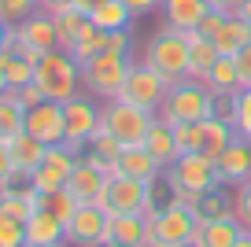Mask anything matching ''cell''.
<instances>
[{
	"label": "cell",
	"mask_w": 251,
	"mask_h": 247,
	"mask_svg": "<svg viewBox=\"0 0 251 247\" xmlns=\"http://www.w3.org/2000/svg\"><path fill=\"white\" fill-rule=\"evenodd\" d=\"M214 100H218V96H214L203 81L185 77V81H177V85L166 89V100H163V107H159V118L170 122V125L203 122V118L214 115Z\"/></svg>",
	"instance_id": "6da1fadb"
},
{
	"label": "cell",
	"mask_w": 251,
	"mask_h": 247,
	"mask_svg": "<svg viewBox=\"0 0 251 247\" xmlns=\"http://www.w3.org/2000/svg\"><path fill=\"white\" fill-rule=\"evenodd\" d=\"M141 59L148 63L159 77H163L166 85L185 81V77H188V41H185V33L163 26L159 33H151V37L144 41Z\"/></svg>",
	"instance_id": "7a4b0ae2"
},
{
	"label": "cell",
	"mask_w": 251,
	"mask_h": 247,
	"mask_svg": "<svg viewBox=\"0 0 251 247\" xmlns=\"http://www.w3.org/2000/svg\"><path fill=\"white\" fill-rule=\"evenodd\" d=\"M33 81L45 89L48 100H71L81 93V63L67 48H52L33 63Z\"/></svg>",
	"instance_id": "3957f363"
},
{
	"label": "cell",
	"mask_w": 251,
	"mask_h": 247,
	"mask_svg": "<svg viewBox=\"0 0 251 247\" xmlns=\"http://www.w3.org/2000/svg\"><path fill=\"white\" fill-rule=\"evenodd\" d=\"M155 118L159 115H151V111H144V107H133V103H126V100H103V107H100V125L122 148L144 144V137H148V129L155 125Z\"/></svg>",
	"instance_id": "277c9868"
},
{
	"label": "cell",
	"mask_w": 251,
	"mask_h": 247,
	"mask_svg": "<svg viewBox=\"0 0 251 247\" xmlns=\"http://www.w3.org/2000/svg\"><path fill=\"white\" fill-rule=\"evenodd\" d=\"M133 59L137 55H118V52L93 55L89 63H81V89H85L89 96H96V100H115Z\"/></svg>",
	"instance_id": "5b68a950"
},
{
	"label": "cell",
	"mask_w": 251,
	"mask_h": 247,
	"mask_svg": "<svg viewBox=\"0 0 251 247\" xmlns=\"http://www.w3.org/2000/svg\"><path fill=\"white\" fill-rule=\"evenodd\" d=\"M166 89L170 85L137 55V59L129 63V74H126V81H122L115 100H126V103H133V107H144V111H151V115H159V107H163V100H166Z\"/></svg>",
	"instance_id": "8992f818"
},
{
	"label": "cell",
	"mask_w": 251,
	"mask_h": 247,
	"mask_svg": "<svg viewBox=\"0 0 251 247\" xmlns=\"http://www.w3.org/2000/svg\"><path fill=\"white\" fill-rule=\"evenodd\" d=\"M166 185H170V192H207V188H218V166H214V159H207V155L200 151H185L174 166H166L163 170Z\"/></svg>",
	"instance_id": "52a82bcc"
},
{
	"label": "cell",
	"mask_w": 251,
	"mask_h": 247,
	"mask_svg": "<svg viewBox=\"0 0 251 247\" xmlns=\"http://www.w3.org/2000/svg\"><path fill=\"white\" fill-rule=\"evenodd\" d=\"M196 225H200V218L192 214V207H185V203L174 199L159 218L148 222V240H144V247H181V244H192Z\"/></svg>",
	"instance_id": "ba28073f"
},
{
	"label": "cell",
	"mask_w": 251,
	"mask_h": 247,
	"mask_svg": "<svg viewBox=\"0 0 251 247\" xmlns=\"http://www.w3.org/2000/svg\"><path fill=\"white\" fill-rule=\"evenodd\" d=\"M100 107L103 103H96V96H89L85 89L71 100H63V118H67V140L63 144H71L74 151H85L93 133L100 129Z\"/></svg>",
	"instance_id": "9c48e42d"
},
{
	"label": "cell",
	"mask_w": 251,
	"mask_h": 247,
	"mask_svg": "<svg viewBox=\"0 0 251 247\" xmlns=\"http://www.w3.org/2000/svg\"><path fill=\"white\" fill-rule=\"evenodd\" d=\"M81 151H74L71 144H48L45 159H41V166L30 173V185L37 188L41 196L45 192H59V188H67V181H71L74 166H78Z\"/></svg>",
	"instance_id": "30bf717a"
},
{
	"label": "cell",
	"mask_w": 251,
	"mask_h": 247,
	"mask_svg": "<svg viewBox=\"0 0 251 247\" xmlns=\"http://www.w3.org/2000/svg\"><path fill=\"white\" fill-rule=\"evenodd\" d=\"M148 181H133V177H122V173H111L107 185L100 192V207L107 214H141L144 199H148Z\"/></svg>",
	"instance_id": "8fae6325"
},
{
	"label": "cell",
	"mask_w": 251,
	"mask_h": 247,
	"mask_svg": "<svg viewBox=\"0 0 251 247\" xmlns=\"http://www.w3.org/2000/svg\"><path fill=\"white\" fill-rule=\"evenodd\" d=\"M107 218L100 203H81L67 222V247H100L107 240Z\"/></svg>",
	"instance_id": "7c38bea8"
},
{
	"label": "cell",
	"mask_w": 251,
	"mask_h": 247,
	"mask_svg": "<svg viewBox=\"0 0 251 247\" xmlns=\"http://www.w3.org/2000/svg\"><path fill=\"white\" fill-rule=\"evenodd\" d=\"M26 133L41 140V144H63L67 140V118H63V103L59 100H45L37 107L26 111Z\"/></svg>",
	"instance_id": "4fadbf2b"
},
{
	"label": "cell",
	"mask_w": 251,
	"mask_h": 247,
	"mask_svg": "<svg viewBox=\"0 0 251 247\" xmlns=\"http://www.w3.org/2000/svg\"><path fill=\"white\" fill-rule=\"evenodd\" d=\"M214 166H218V181L226 188H240L244 181H251V140L233 137L229 148L214 159Z\"/></svg>",
	"instance_id": "5bb4252c"
},
{
	"label": "cell",
	"mask_w": 251,
	"mask_h": 247,
	"mask_svg": "<svg viewBox=\"0 0 251 247\" xmlns=\"http://www.w3.org/2000/svg\"><path fill=\"white\" fill-rule=\"evenodd\" d=\"M236 137V129L222 118H203V122H192V151L207 155V159H218L222 151L229 148V140Z\"/></svg>",
	"instance_id": "9a60e30c"
},
{
	"label": "cell",
	"mask_w": 251,
	"mask_h": 247,
	"mask_svg": "<svg viewBox=\"0 0 251 247\" xmlns=\"http://www.w3.org/2000/svg\"><path fill=\"white\" fill-rule=\"evenodd\" d=\"M67 244V225L52 214V210H33L26 218V247H55Z\"/></svg>",
	"instance_id": "2e32d148"
},
{
	"label": "cell",
	"mask_w": 251,
	"mask_h": 247,
	"mask_svg": "<svg viewBox=\"0 0 251 247\" xmlns=\"http://www.w3.org/2000/svg\"><path fill=\"white\" fill-rule=\"evenodd\" d=\"M115 173L133 177V181H148L151 185V181L163 177V166L151 159V151L144 144H133V148H122V155H118V162H115Z\"/></svg>",
	"instance_id": "e0dca14e"
},
{
	"label": "cell",
	"mask_w": 251,
	"mask_h": 247,
	"mask_svg": "<svg viewBox=\"0 0 251 247\" xmlns=\"http://www.w3.org/2000/svg\"><path fill=\"white\" fill-rule=\"evenodd\" d=\"M103 185H107V173H103L100 166H93V162L78 159V166H74L71 181H67V192H71L78 203H100Z\"/></svg>",
	"instance_id": "ac0fdd59"
},
{
	"label": "cell",
	"mask_w": 251,
	"mask_h": 247,
	"mask_svg": "<svg viewBox=\"0 0 251 247\" xmlns=\"http://www.w3.org/2000/svg\"><path fill=\"white\" fill-rule=\"evenodd\" d=\"M159 11H163V26L188 33V30H196L200 19L207 15V0H163Z\"/></svg>",
	"instance_id": "d6986e66"
},
{
	"label": "cell",
	"mask_w": 251,
	"mask_h": 247,
	"mask_svg": "<svg viewBox=\"0 0 251 247\" xmlns=\"http://www.w3.org/2000/svg\"><path fill=\"white\" fill-rule=\"evenodd\" d=\"M188 41V77H196V81H203L207 74H211V67L218 63V45H214L211 37H203L200 30H188L185 33Z\"/></svg>",
	"instance_id": "ffe728a7"
},
{
	"label": "cell",
	"mask_w": 251,
	"mask_h": 247,
	"mask_svg": "<svg viewBox=\"0 0 251 247\" xmlns=\"http://www.w3.org/2000/svg\"><path fill=\"white\" fill-rule=\"evenodd\" d=\"M8 148H11V162H15V173H23V177H30L33 170L41 166V159H45V151H48V144H41L33 133H15V137L8 140Z\"/></svg>",
	"instance_id": "44dd1931"
},
{
	"label": "cell",
	"mask_w": 251,
	"mask_h": 247,
	"mask_svg": "<svg viewBox=\"0 0 251 247\" xmlns=\"http://www.w3.org/2000/svg\"><path fill=\"white\" fill-rule=\"evenodd\" d=\"M15 33L30 48H37V52H52V48H59V37H55V19L45 15V11H33L23 26H15Z\"/></svg>",
	"instance_id": "7402d4cb"
},
{
	"label": "cell",
	"mask_w": 251,
	"mask_h": 247,
	"mask_svg": "<svg viewBox=\"0 0 251 247\" xmlns=\"http://www.w3.org/2000/svg\"><path fill=\"white\" fill-rule=\"evenodd\" d=\"M244 225L236 222V218H218V222H200L196 225V236H192V244L196 247H233L236 240H240Z\"/></svg>",
	"instance_id": "603a6c76"
},
{
	"label": "cell",
	"mask_w": 251,
	"mask_h": 247,
	"mask_svg": "<svg viewBox=\"0 0 251 247\" xmlns=\"http://www.w3.org/2000/svg\"><path fill=\"white\" fill-rule=\"evenodd\" d=\"M144 148L151 151V159H155L163 170H166V166H174V162L181 159V148H177V140H174V125L163 122V118H155V125L148 129Z\"/></svg>",
	"instance_id": "cb8c5ba5"
},
{
	"label": "cell",
	"mask_w": 251,
	"mask_h": 247,
	"mask_svg": "<svg viewBox=\"0 0 251 247\" xmlns=\"http://www.w3.org/2000/svg\"><path fill=\"white\" fill-rule=\"evenodd\" d=\"M107 240L126 247H144L148 240V218L144 214H111L107 218Z\"/></svg>",
	"instance_id": "d4e9b609"
},
{
	"label": "cell",
	"mask_w": 251,
	"mask_h": 247,
	"mask_svg": "<svg viewBox=\"0 0 251 247\" xmlns=\"http://www.w3.org/2000/svg\"><path fill=\"white\" fill-rule=\"evenodd\" d=\"M192 214L200 222H218V218H236L233 214V188L218 185V188H207V192L196 196L192 203Z\"/></svg>",
	"instance_id": "484cf974"
},
{
	"label": "cell",
	"mask_w": 251,
	"mask_h": 247,
	"mask_svg": "<svg viewBox=\"0 0 251 247\" xmlns=\"http://www.w3.org/2000/svg\"><path fill=\"white\" fill-rule=\"evenodd\" d=\"M118 155H122V144H118V140H115V137H111V133L100 125V129L93 133V140L85 144L81 159H85V162H93V166H100V170L111 177V173H115V162H118Z\"/></svg>",
	"instance_id": "4316f807"
},
{
	"label": "cell",
	"mask_w": 251,
	"mask_h": 247,
	"mask_svg": "<svg viewBox=\"0 0 251 247\" xmlns=\"http://www.w3.org/2000/svg\"><path fill=\"white\" fill-rule=\"evenodd\" d=\"M214 45H218V52H222V55H236L240 48H248V45H251V23L240 15V11L226 15L222 30L214 33Z\"/></svg>",
	"instance_id": "83f0119b"
},
{
	"label": "cell",
	"mask_w": 251,
	"mask_h": 247,
	"mask_svg": "<svg viewBox=\"0 0 251 247\" xmlns=\"http://www.w3.org/2000/svg\"><path fill=\"white\" fill-rule=\"evenodd\" d=\"M203 85L211 89L214 96H236L244 89L240 70H236V55H218V63L211 67V74L203 77Z\"/></svg>",
	"instance_id": "f1b7e54d"
},
{
	"label": "cell",
	"mask_w": 251,
	"mask_h": 247,
	"mask_svg": "<svg viewBox=\"0 0 251 247\" xmlns=\"http://www.w3.org/2000/svg\"><path fill=\"white\" fill-rule=\"evenodd\" d=\"M89 23H93L96 30H103V33H115V30H133L137 15L126 8L122 0H100V8L89 15Z\"/></svg>",
	"instance_id": "f546056e"
},
{
	"label": "cell",
	"mask_w": 251,
	"mask_h": 247,
	"mask_svg": "<svg viewBox=\"0 0 251 247\" xmlns=\"http://www.w3.org/2000/svg\"><path fill=\"white\" fill-rule=\"evenodd\" d=\"M26 125V107L19 103L15 89H4L0 93V140H11L15 133H23Z\"/></svg>",
	"instance_id": "4dcf8cb0"
},
{
	"label": "cell",
	"mask_w": 251,
	"mask_h": 247,
	"mask_svg": "<svg viewBox=\"0 0 251 247\" xmlns=\"http://www.w3.org/2000/svg\"><path fill=\"white\" fill-rule=\"evenodd\" d=\"M52 19H55V37H59V48L71 52L74 41H78V33H81V26L89 23V15H85V11H78V8H63V11H55Z\"/></svg>",
	"instance_id": "1f68e13d"
},
{
	"label": "cell",
	"mask_w": 251,
	"mask_h": 247,
	"mask_svg": "<svg viewBox=\"0 0 251 247\" xmlns=\"http://www.w3.org/2000/svg\"><path fill=\"white\" fill-rule=\"evenodd\" d=\"M100 52H107V33L96 30L93 23H85L81 33H78V41H74V48H71V55L78 63H89L93 55H100Z\"/></svg>",
	"instance_id": "d6a6232c"
},
{
	"label": "cell",
	"mask_w": 251,
	"mask_h": 247,
	"mask_svg": "<svg viewBox=\"0 0 251 247\" xmlns=\"http://www.w3.org/2000/svg\"><path fill=\"white\" fill-rule=\"evenodd\" d=\"M41 207H45V210H52V214L59 218L63 225H67V222L74 218V210L81 207V203L74 199V196L67 192V188H59V192H45V196H41Z\"/></svg>",
	"instance_id": "836d02e7"
},
{
	"label": "cell",
	"mask_w": 251,
	"mask_h": 247,
	"mask_svg": "<svg viewBox=\"0 0 251 247\" xmlns=\"http://www.w3.org/2000/svg\"><path fill=\"white\" fill-rule=\"evenodd\" d=\"M4 74H8V89H23L33 81V63L15 52H4Z\"/></svg>",
	"instance_id": "e575fe53"
},
{
	"label": "cell",
	"mask_w": 251,
	"mask_h": 247,
	"mask_svg": "<svg viewBox=\"0 0 251 247\" xmlns=\"http://www.w3.org/2000/svg\"><path fill=\"white\" fill-rule=\"evenodd\" d=\"M37 11V0H0V23L4 26H23L26 19Z\"/></svg>",
	"instance_id": "d590c367"
},
{
	"label": "cell",
	"mask_w": 251,
	"mask_h": 247,
	"mask_svg": "<svg viewBox=\"0 0 251 247\" xmlns=\"http://www.w3.org/2000/svg\"><path fill=\"white\" fill-rule=\"evenodd\" d=\"M0 247H26V222L0 214Z\"/></svg>",
	"instance_id": "8d00e7d4"
},
{
	"label": "cell",
	"mask_w": 251,
	"mask_h": 247,
	"mask_svg": "<svg viewBox=\"0 0 251 247\" xmlns=\"http://www.w3.org/2000/svg\"><path fill=\"white\" fill-rule=\"evenodd\" d=\"M233 129H236V137L251 140V85L236 93V118H233Z\"/></svg>",
	"instance_id": "74e56055"
},
{
	"label": "cell",
	"mask_w": 251,
	"mask_h": 247,
	"mask_svg": "<svg viewBox=\"0 0 251 247\" xmlns=\"http://www.w3.org/2000/svg\"><path fill=\"white\" fill-rule=\"evenodd\" d=\"M233 214L244 229H251V181H244L240 188H233Z\"/></svg>",
	"instance_id": "f35d334b"
},
{
	"label": "cell",
	"mask_w": 251,
	"mask_h": 247,
	"mask_svg": "<svg viewBox=\"0 0 251 247\" xmlns=\"http://www.w3.org/2000/svg\"><path fill=\"white\" fill-rule=\"evenodd\" d=\"M15 96H19V103H23L26 111H30V107H37V103H45V100H48V96H45V89H41L37 81H30V85L15 89Z\"/></svg>",
	"instance_id": "ab89813d"
},
{
	"label": "cell",
	"mask_w": 251,
	"mask_h": 247,
	"mask_svg": "<svg viewBox=\"0 0 251 247\" xmlns=\"http://www.w3.org/2000/svg\"><path fill=\"white\" fill-rule=\"evenodd\" d=\"M222 23H226V15H222V11H214V8H207V15L200 19V26H196V30L203 33V37H211V41H214V33L222 30Z\"/></svg>",
	"instance_id": "60d3db41"
},
{
	"label": "cell",
	"mask_w": 251,
	"mask_h": 247,
	"mask_svg": "<svg viewBox=\"0 0 251 247\" xmlns=\"http://www.w3.org/2000/svg\"><path fill=\"white\" fill-rule=\"evenodd\" d=\"M11 177H15V162H11V148H8V140H0V188L8 185Z\"/></svg>",
	"instance_id": "b9f144b4"
},
{
	"label": "cell",
	"mask_w": 251,
	"mask_h": 247,
	"mask_svg": "<svg viewBox=\"0 0 251 247\" xmlns=\"http://www.w3.org/2000/svg\"><path fill=\"white\" fill-rule=\"evenodd\" d=\"M214 118H222V122L233 125V118H236V96H218V100H214Z\"/></svg>",
	"instance_id": "7bdbcfd3"
},
{
	"label": "cell",
	"mask_w": 251,
	"mask_h": 247,
	"mask_svg": "<svg viewBox=\"0 0 251 247\" xmlns=\"http://www.w3.org/2000/svg\"><path fill=\"white\" fill-rule=\"evenodd\" d=\"M122 4H126L129 11H133L137 19H141V15H151V11H159V8H163V0H122Z\"/></svg>",
	"instance_id": "ee69618b"
},
{
	"label": "cell",
	"mask_w": 251,
	"mask_h": 247,
	"mask_svg": "<svg viewBox=\"0 0 251 247\" xmlns=\"http://www.w3.org/2000/svg\"><path fill=\"white\" fill-rule=\"evenodd\" d=\"M236 70H240V81H244V89H248L251 85V45L236 52Z\"/></svg>",
	"instance_id": "f6af8a7d"
},
{
	"label": "cell",
	"mask_w": 251,
	"mask_h": 247,
	"mask_svg": "<svg viewBox=\"0 0 251 247\" xmlns=\"http://www.w3.org/2000/svg\"><path fill=\"white\" fill-rule=\"evenodd\" d=\"M174 140H177L181 155L192 151V125H174Z\"/></svg>",
	"instance_id": "bcb514c9"
},
{
	"label": "cell",
	"mask_w": 251,
	"mask_h": 247,
	"mask_svg": "<svg viewBox=\"0 0 251 247\" xmlns=\"http://www.w3.org/2000/svg\"><path fill=\"white\" fill-rule=\"evenodd\" d=\"M63 8H74V0H37V11H45V15H55Z\"/></svg>",
	"instance_id": "7dc6e473"
},
{
	"label": "cell",
	"mask_w": 251,
	"mask_h": 247,
	"mask_svg": "<svg viewBox=\"0 0 251 247\" xmlns=\"http://www.w3.org/2000/svg\"><path fill=\"white\" fill-rule=\"evenodd\" d=\"M207 8L222 11V15H233V11L240 8V0H207Z\"/></svg>",
	"instance_id": "c3c4849f"
},
{
	"label": "cell",
	"mask_w": 251,
	"mask_h": 247,
	"mask_svg": "<svg viewBox=\"0 0 251 247\" xmlns=\"http://www.w3.org/2000/svg\"><path fill=\"white\" fill-rule=\"evenodd\" d=\"M74 8H78V11H85V15H93V11L100 8V0H74Z\"/></svg>",
	"instance_id": "681fc988"
},
{
	"label": "cell",
	"mask_w": 251,
	"mask_h": 247,
	"mask_svg": "<svg viewBox=\"0 0 251 247\" xmlns=\"http://www.w3.org/2000/svg\"><path fill=\"white\" fill-rule=\"evenodd\" d=\"M8 33H11V26H4V23H0V52L8 48Z\"/></svg>",
	"instance_id": "f907efd6"
},
{
	"label": "cell",
	"mask_w": 251,
	"mask_h": 247,
	"mask_svg": "<svg viewBox=\"0 0 251 247\" xmlns=\"http://www.w3.org/2000/svg\"><path fill=\"white\" fill-rule=\"evenodd\" d=\"M233 247H251V229H244V232H240V240H236Z\"/></svg>",
	"instance_id": "816d5d0a"
},
{
	"label": "cell",
	"mask_w": 251,
	"mask_h": 247,
	"mask_svg": "<svg viewBox=\"0 0 251 247\" xmlns=\"http://www.w3.org/2000/svg\"><path fill=\"white\" fill-rule=\"evenodd\" d=\"M8 89V74H4V52H0V93Z\"/></svg>",
	"instance_id": "f5cc1de1"
},
{
	"label": "cell",
	"mask_w": 251,
	"mask_h": 247,
	"mask_svg": "<svg viewBox=\"0 0 251 247\" xmlns=\"http://www.w3.org/2000/svg\"><path fill=\"white\" fill-rule=\"evenodd\" d=\"M236 11H240V15L251 23V0H240V8H236Z\"/></svg>",
	"instance_id": "db71d44e"
},
{
	"label": "cell",
	"mask_w": 251,
	"mask_h": 247,
	"mask_svg": "<svg viewBox=\"0 0 251 247\" xmlns=\"http://www.w3.org/2000/svg\"><path fill=\"white\" fill-rule=\"evenodd\" d=\"M100 247H126V244H115V240H103Z\"/></svg>",
	"instance_id": "11a10c76"
},
{
	"label": "cell",
	"mask_w": 251,
	"mask_h": 247,
	"mask_svg": "<svg viewBox=\"0 0 251 247\" xmlns=\"http://www.w3.org/2000/svg\"><path fill=\"white\" fill-rule=\"evenodd\" d=\"M181 247H196V244H181Z\"/></svg>",
	"instance_id": "9f6ffc18"
},
{
	"label": "cell",
	"mask_w": 251,
	"mask_h": 247,
	"mask_svg": "<svg viewBox=\"0 0 251 247\" xmlns=\"http://www.w3.org/2000/svg\"><path fill=\"white\" fill-rule=\"evenodd\" d=\"M55 247H67V244H55Z\"/></svg>",
	"instance_id": "6f0895ef"
}]
</instances>
